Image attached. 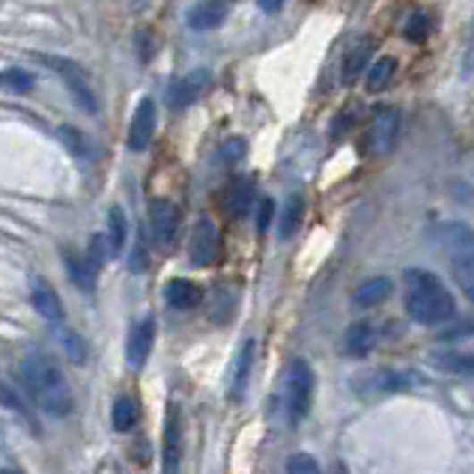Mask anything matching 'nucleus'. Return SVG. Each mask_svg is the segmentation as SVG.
Returning <instances> with one entry per match:
<instances>
[{"instance_id": "nucleus-2", "label": "nucleus", "mask_w": 474, "mask_h": 474, "mask_svg": "<svg viewBox=\"0 0 474 474\" xmlns=\"http://www.w3.org/2000/svg\"><path fill=\"white\" fill-rule=\"evenodd\" d=\"M402 284H406V313L420 326H442L456 317V301L438 275L409 268Z\"/></svg>"}, {"instance_id": "nucleus-1", "label": "nucleus", "mask_w": 474, "mask_h": 474, "mask_svg": "<svg viewBox=\"0 0 474 474\" xmlns=\"http://www.w3.org/2000/svg\"><path fill=\"white\" fill-rule=\"evenodd\" d=\"M18 382L30 394V400L39 406V411L51 418H66L72 406H75L66 373L45 352H30L18 361Z\"/></svg>"}, {"instance_id": "nucleus-32", "label": "nucleus", "mask_w": 474, "mask_h": 474, "mask_svg": "<svg viewBox=\"0 0 474 474\" xmlns=\"http://www.w3.org/2000/svg\"><path fill=\"white\" fill-rule=\"evenodd\" d=\"M241 156H245V140H241V138L227 140V143L221 147V152H218V158L224 161V165H236Z\"/></svg>"}, {"instance_id": "nucleus-20", "label": "nucleus", "mask_w": 474, "mask_h": 474, "mask_svg": "<svg viewBox=\"0 0 474 474\" xmlns=\"http://www.w3.org/2000/svg\"><path fill=\"white\" fill-rule=\"evenodd\" d=\"M394 75H397V60L394 57L373 60L370 69H367V89H370V93H382V89L394 80Z\"/></svg>"}, {"instance_id": "nucleus-15", "label": "nucleus", "mask_w": 474, "mask_h": 474, "mask_svg": "<svg viewBox=\"0 0 474 474\" xmlns=\"http://www.w3.org/2000/svg\"><path fill=\"white\" fill-rule=\"evenodd\" d=\"M30 301H33V308H36V313H39L42 319H48V322H60L63 319V301H60V295H57V290H54L48 281H42V277H33Z\"/></svg>"}, {"instance_id": "nucleus-6", "label": "nucleus", "mask_w": 474, "mask_h": 474, "mask_svg": "<svg viewBox=\"0 0 474 474\" xmlns=\"http://www.w3.org/2000/svg\"><path fill=\"white\" fill-rule=\"evenodd\" d=\"M149 227H152V239H156V245L170 250L176 245L179 230H182V212H179V206L165 200V197L152 200L149 203Z\"/></svg>"}, {"instance_id": "nucleus-5", "label": "nucleus", "mask_w": 474, "mask_h": 474, "mask_svg": "<svg viewBox=\"0 0 474 474\" xmlns=\"http://www.w3.org/2000/svg\"><path fill=\"white\" fill-rule=\"evenodd\" d=\"M221 259V233L212 218H197L188 233V263L194 268H209Z\"/></svg>"}, {"instance_id": "nucleus-11", "label": "nucleus", "mask_w": 474, "mask_h": 474, "mask_svg": "<svg viewBox=\"0 0 474 474\" xmlns=\"http://www.w3.org/2000/svg\"><path fill=\"white\" fill-rule=\"evenodd\" d=\"M227 15H230V0H200V4H194L185 13V24L197 33H206L221 27L227 21Z\"/></svg>"}, {"instance_id": "nucleus-3", "label": "nucleus", "mask_w": 474, "mask_h": 474, "mask_svg": "<svg viewBox=\"0 0 474 474\" xmlns=\"http://www.w3.org/2000/svg\"><path fill=\"white\" fill-rule=\"evenodd\" d=\"M313 367L301 358H292L290 367H286V379H284V394H286V411H290V420L299 424V420L310 411V400H313Z\"/></svg>"}, {"instance_id": "nucleus-26", "label": "nucleus", "mask_w": 474, "mask_h": 474, "mask_svg": "<svg viewBox=\"0 0 474 474\" xmlns=\"http://www.w3.org/2000/svg\"><path fill=\"white\" fill-rule=\"evenodd\" d=\"M429 30H433V21H429V15L427 13H411L409 21L402 24V39L411 42V45H420V42H427Z\"/></svg>"}, {"instance_id": "nucleus-12", "label": "nucleus", "mask_w": 474, "mask_h": 474, "mask_svg": "<svg viewBox=\"0 0 474 474\" xmlns=\"http://www.w3.org/2000/svg\"><path fill=\"white\" fill-rule=\"evenodd\" d=\"M152 343H156V322L152 319L138 322L129 334V346H125V358H129L131 370H140V367L147 364V358L152 352Z\"/></svg>"}, {"instance_id": "nucleus-21", "label": "nucleus", "mask_w": 474, "mask_h": 474, "mask_svg": "<svg viewBox=\"0 0 474 474\" xmlns=\"http://www.w3.org/2000/svg\"><path fill=\"white\" fill-rule=\"evenodd\" d=\"M125 239H129V221H125V212L120 206H114L111 215H107V245H111L114 257L125 250Z\"/></svg>"}, {"instance_id": "nucleus-7", "label": "nucleus", "mask_w": 474, "mask_h": 474, "mask_svg": "<svg viewBox=\"0 0 474 474\" xmlns=\"http://www.w3.org/2000/svg\"><path fill=\"white\" fill-rule=\"evenodd\" d=\"M212 89V72L209 69H191L188 75H182L179 80H174L170 87V107L174 111H185L188 105L200 102V98Z\"/></svg>"}, {"instance_id": "nucleus-16", "label": "nucleus", "mask_w": 474, "mask_h": 474, "mask_svg": "<svg viewBox=\"0 0 474 474\" xmlns=\"http://www.w3.org/2000/svg\"><path fill=\"white\" fill-rule=\"evenodd\" d=\"M165 299L174 310H191L200 304L203 299V290L197 286L194 281H185V277H174V281H167L165 286Z\"/></svg>"}, {"instance_id": "nucleus-35", "label": "nucleus", "mask_w": 474, "mask_h": 474, "mask_svg": "<svg viewBox=\"0 0 474 474\" xmlns=\"http://www.w3.org/2000/svg\"><path fill=\"white\" fill-rule=\"evenodd\" d=\"M462 72L465 75L474 72V18H471V33H469V42H465V54H462Z\"/></svg>"}, {"instance_id": "nucleus-10", "label": "nucleus", "mask_w": 474, "mask_h": 474, "mask_svg": "<svg viewBox=\"0 0 474 474\" xmlns=\"http://www.w3.org/2000/svg\"><path fill=\"white\" fill-rule=\"evenodd\" d=\"M156 125H158V111L152 98H140L138 107L131 114V125H129V149L131 152H143L156 138Z\"/></svg>"}, {"instance_id": "nucleus-29", "label": "nucleus", "mask_w": 474, "mask_h": 474, "mask_svg": "<svg viewBox=\"0 0 474 474\" xmlns=\"http://www.w3.org/2000/svg\"><path fill=\"white\" fill-rule=\"evenodd\" d=\"M433 364L442 367V370H451V373H474V355L447 352V355H436Z\"/></svg>"}, {"instance_id": "nucleus-30", "label": "nucleus", "mask_w": 474, "mask_h": 474, "mask_svg": "<svg viewBox=\"0 0 474 474\" xmlns=\"http://www.w3.org/2000/svg\"><path fill=\"white\" fill-rule=\"evenodd\" d=\"M57 138L66 143V149H72L75 156H80V158L89 156V140H87L78 129H72V125H60V129H57Z\"/></svg>"}, {"instance_id": "nucleus-34", "label": "nucleus", "mask_w": 474, "mask_h": 474, "mask_svg": "<svg viewBox=\"0 0 474 474\" xmlns=\"http://www.w3.org/2000/svg\"><path fill=\"white\" fill-rule=\"evenodd\" d=\"M129 268L131 272H143V268H147V245H143L140 236H138V245H134V254L129 259Z\"/></svg>"}, {"instance_id": "nucleus-9", "label": "nucleus", "mask_w": 474, "mask_h": 474, "mask_svg": "<svg viewBox=\"0 0 474 474\" xmlns=\"http://www.w3.org/2000/svg\"><path fill=\"white\" fill-rule=\"evenodd\" d=\"M397 138H400V114L394 107H385V111L373 116V125L367 131V149L373 156H388L397 147Z\"/></svg>"}, {"instance_id": "nucleus-22", "label": "nucleus", "mask_w": 474, "mask_h": 474, "mask_svg": "<svg viewBox=\"0 0 474 474\" xmlns=\"http://www.w3.org/2000/svg\"><path fill=\"white\" fill-rule=\"evenodd\" d=\"M301 218H304V197L301 194H290V200L284 203V215H281V239H292L295 230L301 227Z\"/></svg>"}, {"instance_id": "nucleus-37", "label": "nucleus", "mask_w": 474, "mask_h": 474, "mask_svg": "<svg viewBox=\"0 0 474 474\" xmlns=\"http://www.w3.org/2000/svg\"><path fill=\"white\" fill-rule=\"evenodd\" d=\"M4 474H21V471H15V469H4Z\"/></svg>"}, {"instance_id": "nucleus-4", "label": "nucleus", "mask_w": 474, "mask_h": 474, "mask_svg": "<svg viewBox=\"0 0 474 474\" xmlns=\"http://www.w3.org/2000/svg\"><path fill=\"white\" fill-rule=\"evenodd\" d=\"M39 60L45 63V66H51L54 72H57L60 80L69 89V96L75 98L80 111H87V114H96L98 111V98L93 93V84H89L87 72L80 69L78 63H72L66 57H54V54H39Z\"/></svg>"}, {"instance_id": "nucleus-31", "label": "nucleus", "mask_w": 474, "mask_h": 474, "mask_svg": "<svg viewBox=\"0 0 474 474\" xmlns=\"http://www.w3.org/2000/svg\"><path fill=\"white\" fill-rule=\"evenodd\" d=\"M286 474H322V471L310 453H292L290 462H286Z\"/></svg>"}, {"instance_id": "nucleus-28", "label": "nucleus", "mask_w": 474, "mask_h": 474, "mask_svg": "<svg viewBox=\"0 0 474 474\" xmlns=\"http://www.w3.org/2000/svg\"><path fill=\"white\" fill-rule=\"evenodd\" d=\"M4 406H6L9 411H13V415H18V418H21L24 424L33 429V433H39V424H36V420H33V415H30V411H27L24 400L18 397L13 385H4Z\"/></svg>"}, {"instance_id": "nucleus-13", "label": "nucleus", "mask_w": 474, "mask_h": 474, "mask_svg": "<svg viewBox=\"0 0 474 474\" xmlns=\"http://www.w3.org/2000/svg\"><path fill=\"white\" fill-rule=\"evenodd\" d=\"M250 203H254V182L250 179H236V182H230L224 188V197H221V209L227 218H245Z\"/></svg>"}, {"instance_id": "nucleus-25", "label": "nucleus", "mask_w": 474, "mask_h": 474, "mask_svg": "<svg viewBox=\"0 0 474 474\" xmlns=\"http://www.w3.org/2000/svg\"><path fill=\"white\" fill-rule=\"evenodd\" d=\"M66 272H69V277H72V281H75L84 292H89V290L96 286V268L87 263V257L80 259V257H75V254H66Z\"/></svg>"}, {"instance_id": "nucleus-8", "label": "nucleus", "mask_w": 474, "mask_h": 474, "mask_svg": "<svg viewBox=\"0 0 474 474\" xmlns=\"http://www.w3.org/2000/svg\"><path fill=\"white\" fill-rule=\"evenodd\" d=\"M182 465V411L176 402L167 406L165 418V451H161V474H179Z\"/></svg>"}, {"instance_id": "nucleus-23", "label": "nucleus", "mask_w": 474, "mask_h": 474, "mask_svg": "<svg viewBox=\"0 0 474 474\" xmlns=\"http://www.w3.org/2000/svg\"><path fill=\"white\" fill-rule=\"evenodd\" d=\"M60 343H63V352L69 355V361H72V364H78V367H84V364H87L89 346H87V340L80 337L75 328H63V331H60Z\"/></svg>"}, {"instance_id": "nucleus-36", "label": "nucleus", "mask_w": 474, "mask_h": 474, "mask_svg": "<svg viewBox=\"0 0 474 474\" xmlns=\"http://www.w3.org/2000/svg\"><path fill=\"white\" fill-rule=\"evenodd\" d=\"M284 4H286V0H257V6L263 9L266 15H275V13H281V9H284Z\"/></svg>"}, {"instance_id": "nucleus-27", "label": "nucleus", "mask_w": 474, "mask_h": 474, "mask_svg": "<svg viewBox=\"0 0 474 474\" xmlns=\"http://www.w3.org/2000/svg\"><path fill=\"white\" fill-rule=\"evenodd\" d=\"M4 87L9 89V93H18V96H24V93H30V89L36 87V78L30 75V72H24V69H15V66H9L4 72Z\"/></svg>"}, {"instance_id": "nucleus-24", "label": "nucleus", "mask_w": 474, "mask_h": 474, "mask_svg": "<svg viewBox=\"0 0 474 474\" xmlns=\"http://www.w3.org/2000/svg\"><path fill=\"white\" fill-rule=\"evenodd\" d=\"M111 420H114L116 433H131V429L138 427V406H134V400L131 397L116 400L114 411H111Z\"/></svg>"}, {"instance_id": "nucleus-14", "label": "nucleus", "mask_w": 474, "mask_h": 474, "mask_svg": "<svg viewBox=\"0 0 474 474\" xmlns=\"http://www.w3.org/2000/svg\"><path fill=\"white\" fill-rule=\"evenodd\" d=\"M254 358H257V343H254V340H245V343H241V349L236 352V364H233L230 400H241V397H245L250 370H254Z\"/></svg>"}, {"instance_id": "nucleus-18", "label": "nucleus", "mask_w": 474, "mask_h": 474, "mask_svg": "<svg viewBox=\"0 0 474 474\" xmlns=\"http://www.w3.org/2000/svg\"><path fill=\"white\" fill-rule=\"evenodd\" d=\"M376 346V328L370 322H355V326H349L346 331V352L355 355V358H364L370 355Z\"/></svg>"}, {"instance_id": "nucleus-33", "label": "nucleus", "mask_w": 474, "mask_h": 474, "mask_svg": "<svg viewBox=\"0 0 474 474\" xmlns=\"http://www.w3.org/2000/svg\"><path fill=\"white\" fill-rule=\"evenodd\" d=\"M272 218H275V200L272 197H263V200H259V209H257V233H266Z\"/></svg>"}, {"instance_id": "nucleus-17", "label": "nucleus", "mask_w": 474, "mask_h": 474, "mask_svg": "<svg viewBox=\"0 0 474 474\" xmlns=\"http://www.w3.org/2000/svg\"><path fill=\"white\" fill-rule=\"evenodd\" d=\"M370 54H373V45L370 39H361L358 45H352V48L346 51L343 57V66H340V78H343L346 87H352L358 78H361L364 69H370L367 63H370Z\"/></svg>"}, {"instance_id": "nucleus-19", "label": "nucleus", "mask_w": 474, "mask_h": 474, "mask_svg": "<svg viewBox=\"0 0 474 474\" xmlns=\"http://www.w3.org/2000/svg\"><path fill=\"white\" fill-rule=\"evenodd\" d=\"M391 290H394V284L388 277H373V281H364L355 290V304L358 308H376V304H382L388 299Z\"/></svg>"}]
</instances>
